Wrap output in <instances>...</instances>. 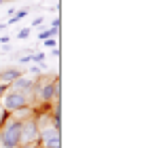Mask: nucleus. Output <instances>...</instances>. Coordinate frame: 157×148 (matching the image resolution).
<instances>
[{"mask_svg": "<svg viewBox=\"0 0 157 148\" xmlns=\"http://www.w3.org/2000/svg\"><path fill=\"white\" fill-rule=\"evenodd\" d=\"M0 4H2V0H0Z\"/></svg>", "mask_w": 157, "mask_h": 148, "instance_id": "obj_15", "label": "nucleus"}, {"mask_svg": "<svg viewBox=\"0 0 157 148\" xmlns=\"http://www.w3.org/2000/svg\"><path fill=\"white\" fill-rule=\"evenodd\" d=\"M21 17H26V11H19V13H15V15H13V19H9V24H17Z\"/></svg>", "mask_w": 157, "mask_h": 148, "instance_id": "obj_10", "label": "nucleus"}, {"mask_svg": "<svg viewBox=\"0 0 157 148\" xmlns=\"http://www.w3.org/2000/svg\"><path fill=\"white\" fill-rule=\"evenodd\" d=\"M17 148H34V146H32V144H19Z\"/></svg>", "mask_w": 157, "mask_h": 148, "instance_id": "obj_13", "label": "nucleus"}, {"mask_svg": "<svg viewBox=\"0 0 157 148\" xmlns=\"http://www.w3.org/2000/svg\"><path fill=\"white\" fill-rule=\"evenodd\" d=\"M2 104H4L6 110L17 112V110H24L28 106V95L24 91H6L4 98H2Z\"/></svg>", "mask_w": 157, "mask_h": 148, "instance_id": "obj_2", "label": "nucleus"}, {"mask_svg": "<svg viewBox=\"0 0 157 148\" xmlns=\"http://www.w3.org/2000/svg\"><path fill=\"white\" fill-rule=\"evenodd\" d=\"M21 144V121H9L0 131V148H17Z\"/></svg>", "mask_w": 157, "mask_h": 148, "instance_id": "obj_1", "label": "nucleus"}, {"mask_svg": "<svg viewBox=\"0 0 157 148\" xmlns=\"http://www.w3.org/2000/svg\"><path fill=\"white\" fill-rule=\"evenodd\" d=\"M2 93H4V87H2V85H0V98H2Z\"/></svg>", "mask_w": 157, "mask_h": 148, "instance_id": "obj_14", "label": "nucleus"}, {"mask_svg": "<svg viewBox=\"0 0 157 148\" xmlns=\"http://www.w3.org/2000/svg\"><path fill=\"white\" fill-rule=\"evenodd\" d=\"M45 59V53H34V55H26V57H21V61L28 64V61H43Z\"/></svg>", "mask_w": 157, "mask_h": 148, "instance_id": "obj_8", "label": "nucleus"}, {"mask_svg": "<svg viewBox=\"0 0 157 148\" xmlns=\"http://www.w3.org/2000/svg\"><path fill=\"white\" fill-rule=\"evenodd\" d=\"M40 131H38V123L36 121H26L21 123V144H34L38 140Z\"/></svg>", "mask_w": 157, "mask_h": 148, "instance_id": "obj_4", "label": "nucleus"}, {"mask_svg": "<svg viewBox=\"0 0 157 148\" xmlns=\"http://www.w3.org/2000/svg\"><path fill=\"white\" fill-rule=\"evenodd\" d=\"M32 78L30 76H19V78H15L13 83H11V87H13V91H21V89H26V91H30L32 89Z\"/></svg>", "mask_w": 157, "mask_h": 148, "instance_id": "obj_5", "label": "nucleus"}, {"mask_svg": "<svg viewBox=\"0 0 157 148\" xmlns=\"http://www.w3.org/2000/svg\"><path fill=\"white\" fill-rule=\"evenodd\" d=\"M45 43V47H55V40L53 38H47V40H43Z\"/></svg>", "mask_w": 157, "mask_h": 148, "instance_id": "obj_12", "label": "nucleus"}, {"mask_svg": "<svg viewBox=\"0 0 157 148\" xmlns=\"http://www.w3.org/2000/svg\"><path fill=\"white\" fill-rule=\"evenodd\" d=\"M28 34H30V28H24V30L17 34V38H28Z\"/></svg>", "mask_w": 157, "mask_h": 148, "instance_id": "obj_11", "label": "nucleus"}, {"mask_svg": "<svg viewBox=\"0 0 157 148\" xmlns=\"http://www.w3.org/2000/svg\"><path fill=\"white\" fill-rule=\"evenodd\" d=\"M55 34H57V30H43V32H40V34H38V38H40V40H47V38H51V36H55Z\"/></svg>", "mask_w": 157, "mask_h": 148, "instance_id": "obj_9", "label": "nucleus"}, {"mask_svg": "<svg viewBox=\"0 0 157 148\" xmlns=\"http://www.w3.org/2000/svg\"><path fill=\"white\" fill-rule=\"evenodd\" d=\"M21 76V72L19 70H4V72H0V85L2 87H6L9 83H13L15 78H19Z\"/></svg>", "mask_w": 157, "mask_h": 148, "instance_id": "obj_6", "label": "nucleus"}, {"mask_svg": "<svg viewBox=\"0 0 157 148\" xmlns=\"http://www.w3.org/2000/svg\"><path fill=\"white\" fill-rule=\"evenodd\" d=\"M53 95H55V83H53V85H45V87H40V98L45 99V102H49Z\"/></svg>", "mask_w": 157, "mask_h": 148, "instance_id": "obj_7", "label": "nucleus"}, {"mask_svg": "<svg viewBox=\"0 0 157 148\" xmlns=\"http://www.w3.org/2000/svg\"><path fill=\"white\" fill-rule=\"evenodd\" d=\"M38 140L43 142V148H59V144H62V140H59V129H57V127L40 129Z\"/></svg>", "mask_w": 157, "mask_h": 148, "instance_id": "obj_3", "label": "nucleus"}]
</instances>
